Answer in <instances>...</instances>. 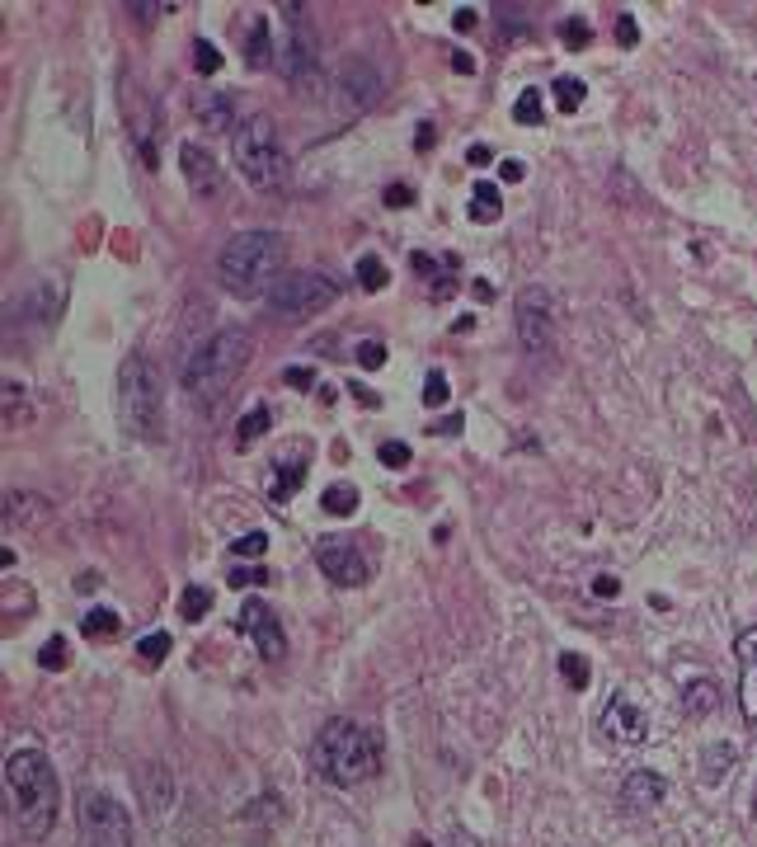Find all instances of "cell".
Instances as JSON below:
<instances>
[{"mask_svg":"<svg viewBox=\"0 0 757 847\" xmlns=\"http://www.w3.org/2000/svg\"><path fill=\"white\" fill-rule=\"evenodd\" d=\"M5 786H10L20 833L28 843H42L56 824V810H62V786H56L48 754L42 748H14L5 758Z\"/></svg>","mask_w":757,"mask_h":847,"instance_id":"cell-1","label":"cell"},{"mask_svg":"<svg viewBox=\"0 0 757 847\" xmlns=\"http://www.w3.org/2000/svg\"><path fill=\"white\" fill-rule=\"evenodd\" d=\"M311 768L330 786H363L367 776L381 772V739L358 720H325L311 739Z\"/></svg>","mask_w":757,"mask_h":847,"instance_id":"cell-2","label":"cell"},{"mask_svg":"<svg viewBox=\"0 0 757 847\" xmlns=\"http://www.w3.org/2000/svg\"><path fill=\"white\" fill-rule=\"evenodd\" d=\"M254 358V334L245 325H222L217 334H207L189 358L179 367V387L193 395V401H217V395L240 381V372Z\"/></svg>","mask_w":757,"mask_h":847,"instance_id":"cell-3","label":"cell"},{"mask_svg":"<svg viewBox=\"0 0 757 847\" xmlns=\"http://www.w3.org/2000/svg\"><path fill=\"white\" fill-rule=\"evenodd\" d=\"M282 260L288 245L278 231H240L217 254V282L231 296H260L282 278Z\"/></svg>","mask_w":757,"mask_h":847,"instance_id":"cell-4","label":"cell"},{"mask_svg":"<svg viewBox=\"0 0 757 847\" xmlns=\"http://www.w3.org/2000/svg\"><path fill=\"white\" fill-rule=\"evenodd\" d=\"M231 155H236V169L245 175V184L254 193H282L288 189V175H292V161L282 151V137L268 113H250L240 118L236 137H231Z\"/></svg>","mask_w":757,"mask_h":847,"instance_id":"cell-5","label":"cell"},{"mask_svg":"<svg viewBox=\"0 0 757 847\" xmlns=\"http://www.w3.org/2000/svg\"><path fill=\"white\" fill-rule=\"evenodd\" d=\"M118 419L123 429L141 438V443H161L165 438V401H161V377L155 367L133 353L118 367Z\"/></svg>","mask_w":757,"mask_h":847,"instance_id":"cell-6","label":"cell"},{"mask_svg":"<svg viewBox=\"0 0 757 847\" xmlns=\"http://www.w3.org/2000/svg\"><path fill=\"white\" fill-rule=\"evenodd\" d=\"M339 302V282L330 274H288L268 288V311L282 320H311Z\"/></svg>","mask_w":757,"mask_h":847,"instance_id":"cell-7","label":"cell"},{"mask_svg":"<svg viewBox=\"0 0 757 847\" xmlns=\"http://www.w3.org/2000/svg\"><path fill=\"white\" fill-rule=\"evenodd\" d=\"M76 829H80V847H133V819L104 791H80Z\"/></svg>","mask_w":757,"mask_h":847,"instance_id":"cell-8","label":"cell"},{"mask_svg":"<svg viewBox=\"0 0 757 847\" xmlns=\"http://www.w3.org/2000/svg\"><path fill=\"white\" fill-rule=\"evenodd\" d=\"M518 344L532 353V358H546L555 349V311H551V292L546 288H522L518 292Z\"/></svg>","mask_w":757,"mask_h":847,"instance_id":"cell-9","label":"cell"},{"mask_svg":"<svg viewBox=\"0 0 757 847\" xmlns=\"http://www.w3.org/2000/svg\"><path fill=\"white\" fill-rule=\"evenodd\" d=\"M316 565L325 570V579L339 589H363L373 579V565L363 560V551L349 542V536H320L316 542Z\"/></svg>","mask_w":757,"mask_h":847,"instance_id":"cell-10","label":"cell"},{"mask_svg":"<svg viewBox=\"0 0 757 847\" xmlns=\"http://www.w3.org/2000/svg\"><path fill=\"white\" fill-rule=\"evenodd\" d=\"M597 730H603V739H611V744H645L649 739V716L631 692H611L603 716H597Z\"/></svg>","mask_w":757,"mask_h":847,"instance_id":"cell-11","label":"cell"},{"mask_svg":"<svg viewBox=\"0 0 757 847\" xmlns=\"http://www.w3.org/2000/svg\"><path fill=\"white\" fill-rule=\"evenodd\" d=\"M236 631H240V635H250L254 649H260V659H268V663L288 659V635H282L278 617H274V607H268L264 598H245V607H240V621H236Z\"/></svg>","mask_w":757,"mask_h":847,"instance_id":"cell-12","label":"cell"},{"mask_svg":"<svg viewBox=\"0 0 757 847\" xmlns=\"http://www.w3.org/2000/svg\"><path fill=\"white\" fill-rule=\"evenodd\" d=\"M179 165H184V179H189L193 198H217L222 193V169H217V155L198 141H184L179 147Z\"/></svg>","mask_w":757,"mask_h":847,"instance_id":"cell-13","label":"cell"},{"mask_svg":"<svg viewBox=\"0 0 757 847\" xmlns=\"http://www.w3.org/2000/svg\"><path fill=\"white\" fill-rule=\"evenodd\" d=\"M734 659H739V706H744L748 725H757V627L739 631Z\"/></svg>","mask_w":757,"mask_h":847,"instance_id":"cell-14","label":"cell"},{"mask_svg":"<svg viewBox=\"0 0 757 847\" xmlns=\"http://www.w3.org/2000/svg\"><path fill=\"white\" fill-rule=\"evenodd\" d=\"M409 268L428 282V296H433V302H447V296L456 292V274H462V260H456V254H442V260H433V254L414 250V254H409Z\"/></svg>","mask_w":757,"mask_h":847,"instance_id":"cell-15","label":"cell"},{"mask_svg":"<svg viewBox=\"0 0 757 847\" xmlns=\"http://www.w3.org/2000/svg\"><path fill=\"white\" fill-rule=\"evenodd\" d=\"M664 796H668V782H664L659 772H649V768H635V772L621 782V805H626V810H635V814L659 810Z\"/></svg>","mask_w":757,"mask_h":847,"instance_id":"cell-16","label":"cell"},{"mask_svg":"<svg viewBox=\"0 0 757 847\" xmlns=\"http://www.w3.org/2000/svg\"><path fill=\"white\" fill-rule=\"evenodd\" d=\"M302 480H306V452H297V457H282L268 466V480H264V490H268V500H278V504H288L297 490H302Z\"/></svg>","mask_w":757,"mask_h":847,"instance_id":"cell-17","label":"cell"},{"mask_svg":"<svg viewBox=\"0 0 757 847\" xmlns=\"http://www.w3.org/2000/svg\"><path fill=\"white\" fill-rule=\"evenodd\" d=\"M193 113H198V123H203L207 132H231V137H236V127H240V123H236V99L222 94V90L198 94Z\"/></svg>","mask_w":757,"mask_h":847,"instance_id":"cell-18","label":"cell"},{"mask_svg":"<svg viewBox=\"0 0 757 847\" xmlns=\"http://www.w3.org/2000/svg\"><path fill=\"white\" fill-rule=\"evenodd\" d=\"M5 514L14 528H34V522H42L52 514V504L48 500H38V494H24V490H10L5 494Z\"/></svg>","mask_w":757,"mask_h":847,"instance_id":"cell-19","label":"cell"},{"mask_svg":"<svg viewBox=\"0 0 757 847\" xmlns=\"http://www.w3.org/2000/svg\"><path fill=\"white\" fill-rule=\"evenodd\" d=\"M499 212H504V193H499L490 179H476V189H470V222L490 226V222H499Z\"/></svg>","mask_w":757,"mask_h":847,"instance_id":"cell-20","label":"cell"},{"mask_svg":"<svg viewBox=\"0 0 757 847\" xmlns=\"http://www.w3.org/2000/svg\"><path fill=\"white\" fill-rule=\"evenodd\" d=\"M137 786H141V800H147V810L151 814H165L169 810V772L155 762V768H147L137 776Z\"/></svg>","mask_w":757,"mask_h":847,"instance_id":"cell-21","label":"cell"},{"mask_svg":"<svg viewBox=\"0 0 757 847\" xmlns=\"http://www.w3.org/2000/svg\"><path fill=\"white\" fill-rule=\"evenodd\" d=\"M268 423H274V415H268V405L260 401V405H250L245 415H240V423H236V443L240 447H254L260 438L268 433Z\"/></svg>","mask_w":757,"mask_h":847,"instance_id":"cell-22","label":"cell"},{"mask_svg":"<svg viewBox=\"0 0 757 847\" xmlns=\"http://www.w3.org/2000/svg\"><path fill=\"white\" fill-rule=\"evenodd\" d=\"M734 758H739L734 744H710L706 754H702V782L706 786L710 782H724V776H730V768H734Z\"/></svg>","mask_w":757,"mask_h":847,"instance_id":"cell-23","label":"cell"},{"mask_svg":"<svg viewBox=\"0 0 757 847\" xmlns=\"http://www.w3.org/2000/svg\"><path fill=\"white\" fill-rule=\"evenodd\" d=\"M320 508H325L330 518H349V514H358V485H349V480H335V485L320 494Z\"/></svg>","mask_w":757,"mask_h":847,"instance_id":"cell-24","label":"cell"},{"mask_svg":"<svg viewBox=\"0 0 757 847\" xmlns=\"http://www.w3.org/2000/svg\"><path fill=\"white\" fill-rule=\"evenodd\" d=\"M80 631L90 635V641H118V635H123V617L109 612V607H94V612H85Z\"/></svg>","mask_w":757,"mask_h":847,"instance_id":"cell-25","label":"cell"},{"mask_svg":"<svg viewBox=\"0 0 757 847\" xmlns=\"http://www.w3.org/2000/svg\"><path fill=\"white\" fill-rule=\"evenodd\" d=\"M245 56L254 71H264L274 62V34H268V20H250V42H245Z\"/></svg>","mask_w":757,"mask_h":847,"instance_id":"cell-26","label":"cell"},{"mask_svg":"<svg viewBox=\"0 0 757 847\" xmlns=\"http://www.w3.org/2000/svg\"><path fill=\"white\" fill-rule=\"evenodd\" d=\"M716 706H720V687L710 683V678H696L687 687V697H682V711L687 716H706V711H716Z\"/></svg>","mask_w":757,"mask_h":847,"instance_id":"cell-27","label":"cell"},{"mask_svg":"<svg viewBox=\"0 0 757 847\" xmlns=\"http://www.w3.org/2000/svg\"><path fill=\"white\" fill-rule=\"evenodd\" d=\"M169 649H175V641H169V631H151V635H141V641H137V659L147 663V669H161Z\"/></svg>","mask_w":757,"mask_h":847,"instance_id":"cell-28","label":"cell"},{"mask_svg":"<svg viewBox=\"0 0 757 847\" xmlns=\"http://www.w3.org/2000/svg\"><path fill=\"white\" fill-rule=\"evenodd\" d=\"M555 104H560V113H579L583 109V94H589V85H583L579 76H555Z\"/></svg>","mask_w":757,"mask_h":847,"instance_id":"cell-29","label":"cell"},{"mask_svg":"<svg viewBox=\"0 0 757 847\" xmlns=\"http://www.w3.org/2000/svg\"><path fill=\"white\" fill-rule=\"evenodd\" d=\"M212 612V589H203V584H189L179 593V617L184 621H203Z\"/></svg>","mask_w":757,"mask_h":847,"instance_id":"cell-30","label":"cell"},{"mask_svg":"<svg viewBox=\"0 0 757 847\" xmlns=\"http://www.w3.org/2000/svg\"><path fill=\"white\" fill-rule=\"evenodd\" d=\"M541 118H546V104H541V90H522L518 99H513V123H522V127H537Z\"/></svg>","mask_w":757,"mask_h":847,"instance_id":"cell-31","label":"cell"},{"mask_svg":"<svg viewBox=\"0 0 757 847\" xmlns=\"http://www.w3.org/2000/svg\"><path fill=\"white\" fill-rule=\"evenodd\" d=\"M560 678H565V683L575 687V692H583V687L593 683V669H589V659H583V655H569V649H565V655H560Z\"/></svg>","mask_w":757,"mask_h":847,"instance_id":"cell-32","label":"cell"},{"mask_svg":"<svg viewBox=\"0 0 757 847\" xmlns=\"http://www.w3.org/2000/svg\"><path fill=\"white\" fill-rule=\"evenodd\" d=\"M358 282H363V292H381L386 282H391V274H386V264H381V254H363V260H358Z\"/></svg>","mask_w":757,"mask_h":847,"instance_id":"cell-33","label":"cell"},{"mask_svg":"<svg viewBox=\"0 0 757 847\" xmlns=\"http://www.w3.org/2000/svg\"><path fill=\"white\" fill-rule=\"evenodd\" d=\"M193 71H203V76H217V71H222V52H217V42H207V38H198V42H193Z\"/></svg>","mask_w":757,"mask_h":847,"instance_id":"cell-34","label":"cell"},{"mask_svg":"<svg viewBox=\"0 0 757 847\" xmlns=\"http://www.w3.org/2000/svg\"><path fill=\"white\" fill-rule=\"evenodd\" d=\"M38 663L48 673H62L66 669V635H48V645L38 649Z\"/></svg>","mask_w":757,"mask_h":847,"instance_id":"cell-35","label":"cell"},{"mask_svg":"<svg viewBox=\"0 0 757 847\" xmlns=\"http://www.w3.org/2000/svg\"><path fill=\"white\" fill-rule=\"evenodd\" d=\"M231 551H236L240 560H260V556H268V532H245V536H236Z\"/></svg>","mask_w":757,"mask_h":847,"instance_id":"cell-36","label":"cell"},{"mask_svg":"<svg viewBox=\"0 0 757 847\" xmlns=\"http://www.w3.org/2000/svg\"><path fill=\"white\" fill-rule=\"evenodd\" d=\"M560 42L579 52V48H589V42H593V28L583 24V20H565V24H560Z\"/></svg>","mask_w":757,"mask_h":847,"instance_id":"cell-37","label":"cell"},{"mask_svg":"<svg viewBox=\"0 0 757 847\" xmlns=\"http://www.w3.org/2000/svg\"><path fill=\"white\" fill-rule=\"evenodd\" d=\"M377 457H381V466H391V471H405V466H409V443L391 438V443L377 447Z\"/></svg>","mask_w":757,"mask_h":847,"instance_id":"cell-38","label":"cell"},{"mask_svg":"<svg viewBox=\"0 0 757 847\" xmlns=\"http://www.w3.org/2000/svg\"><path fill=\"white\" fill-rule=\"evenodd\" d=\"M353 358H358V367H367V372H377V367H386V344L381 339H363Z\"/></svg>","mask_w":757,"mask_h":847,"instance_id":"cell-39","label":"cell"},{"mask_svg":"<svg viewBox=\"0 0 757 847\" xmlns=\"http://www.w3.org/2000/svg\"><path fill=\"white\" fill-rule=\"evenodd\" d=\"M447 395H452V391H447V377H442L438 367H433V372H428V381H424V405L438 409V405H447Z\"/></svg>","mask_w":757,"mask_h":847,"instance_id":"cell-40","label":"cell"},{"mask_svg":"<svg viewBox=\"0 0 757 847\" xmlns=\"http://www.w3.org/2000/svg\"><path fill=\"white\" fill-rule=\"evenodd\" d=\"M282 381H288V387H297V391H311V387H316V372H311V367H288V372H282Z\"/></svg>","mask_w":757,"mask_h":847,"instance_id":"cell-41","label":"cell"},{"mask_svg":"<svg viewBox=\"0 0 757 847\" xmlns=\"http://www.w3.org/2000/svg\"><path fill=\"white\" fill-rule=\"evenodd\" d=\"M617 42H621V48H635V42H640V24L631 20V14H621V20H617Z\"/></svg>","mask_w":757,"mask_h":847,"instance_id":"cell-42","label":"cell"},{"mask_svg":"<svg viewBox=\"0 0 757 847\" xmlns=\"http://www.w3.org/2000/svg\"><path fill=\"white\" fill-rule=\"evenodd\" d=\"M621 593V579L617 574H597L593 579V598H617Z\"/></svg>","mask_w":757,"mask_h":847,"instance_id":"cell-43","label":"cell"},{"mask_svg":"<svg viewBox=\"0 0 757 847\" xmlns=\"http://www.w3.org/2000/svg\"><path fill=\"white\" fill-rule=\"evenodd\" d=\"M409 203H414L409 184H391V189H386V207H409Z\"/></svg>","mask_w":757,"mask_h":847,"instance_id":"cell-44","label":"cell"},{"mask_svg":"<svg viewBox=\"0 0 757 847\" xmlns=\"http://www.w3.org/2000/svg\"><path fill=\"white\" fill-rule=\"evenodd\" d=\"M433 141H438V127L419 123V132H414V151H433Z\"/></svg>","mask_w":757,"mask_h":847,"instance_id":"cell-45","label":"cell"},{"mask_svg":"<svg viewBox=\"0 0 757 847\" xmlns=\"http://www.w3.org/2000/svg\"><path fill=\"white\" fill-rule=\"evenodd\" d=\"M268 570H231V584H268Z\"/></svg>","mask_w":757,"mask_h":847,"instance_id":"cell-46","label":"cell"},{"mask_svg":"<svg viewBox=\"0 0 757 847\" xmlns=\"http://www.w3.org/2000/svg\"><path fill=\"white\" fill-rule=\"evenodd\" d=\"M522 175H527L522 161H504V165H499V179H504V184H518Z\"/></svg>","mask_w":757,"mask_h":847,"instance_id":"cell-47","label":"cell"},{"mask_svg":"<svg viewBox=\"0 0 757 847\" xmlns=\"http://www.w3.org/2000/svg\"><path fill=\"white\" fill-rule=\"evenodd\" d=\"M462 423H466L462 415H447V419H438V423H433V433H442V438H452V433H462Z\"/></svg>","mask_w":757,"mask_h":847,"instance_id":"cell-48","label":"cell"},{"mask_svg":"<svg viewBox=\"0 0 757 847\" xmlns=\"http://www.w3.org/2000/svg\"><path fill=\"white\" fill-rule=\"evenodd\" d=\"M476 20H480V14H476V10H470V5H462V10H456V14H452V24H456V28H462V34H466V28H476Z\"/></svg>","mask_w":757,"mask_h":847,"instance_id":"cell-49","label":"cell"},{"mask_svg":"<svg viewBox=\"0 0 757 847\" xmlns=\"http://www.w3.org/2000/svg\"><path fill=\"white\" fill-rule=\"evenodd\" d=\"M470 296H476V302H490V296H494V282H490V278H476V282H470Z\"/></svg>","mask_w":757,"mask_h":847,"instance_id":"cell-50","label":"cell"},{"mask_svg":"<svg viewBox=\"0 0 757 847\" xmlns=\"http://www.w3.org/2000/svg\"><path fill=\"white\" fill-rule=\"evenodd\" d=\"M452 71H462V76H470V71H476V56H470V52H456V56H452Z\"/></svg>","mask_w":757,"mask_h":847,"instance_id":"cell-51","label":"cell"},{"mask_svg":"<svg viewBox=\"0 0 757 847\" xmlns=\"http://www.w3.org/2000/svg\"><path fill=\"white\" fill-rule=\"evenodd\" d=\"M466 161H470V165H490V147H480V141H476V147L466 151Z\"/></svg>","mask_w":757,"mask_h":847,"instance_id":"cell-52","label":"cell"},{"mask_svg":"<svg viewBox=\"0 0 757 847\" xmlns=\"http://www.w3.org/2000/svg\"><path fill=\"white\" fill-rule=\"evenodd\" d=\"M76 589H80V593H94V589H99V574H94V570H90V574H76Z\"/></svg>","mask_w":757,"mask_h":847,"instance_id":"cell-53","label":"cell"},{"mask_svg":"<svg viewBox=\"0 0 757 847\" xmlns=\"http://www.w3.org/2000/svg\"><path fill=\"white\" fill-rule=\"evenodd\" d=\"M447 847H480L476 838H470V833H452V843Z\"/></svg>","mask_w":757,"mask_h":847,"instance_id":"cell-54","label":"cell"},{"mask_svg":"<svg viewBox=\"0 0 757 847\" xmlns=\"http://www.w3.org/2000/svg\"><path fill=\"white\" fill-rule=\"evenodd\" d=\"M353 395H358V401H363L367 409H373V405H377V395H373V391H367V387H353Z\"/></svg>","mask_w":757,"mask_h":847,"instance_id":"cell-55","label":"cell"},{"mask_svg":"<svg viewBox=\"0 0 757 847\" xmlns=\"http://www.w3.org/2000/svg\"><path fill=\"white\" fill-rule=\"evenodd\" d=\"M409 847H433V843H428V838H409Z\"/></svg>","mask_w":757,"mask_h":847,"instance_id":"cell-56","label":"cell"}]
</instances>
